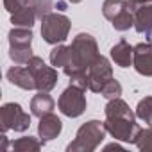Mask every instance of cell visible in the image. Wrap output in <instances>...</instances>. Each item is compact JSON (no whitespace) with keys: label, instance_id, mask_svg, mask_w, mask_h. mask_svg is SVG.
Listing matches in <instances>:
<instances>
[{"label":"cell","instance_id":"obj_3","mask_svg":"<svg viewBox=\"0 0 152 152\" xmlns=\"http://www.w3.org/2000/svg\"><path fill=\"white\" fill-rule=\"evenodd\" d=\"M106 125L104 122L99 120H90L86 124H83L75 134V140L72 143H68L66 150L68 152H93L106 138Z\"/></svg>","mask_w":152,"mask_h":152},{"label":"cell","instance_id":"obj_10","mask_svg":"<svg viewBox=\"0 0 152 152\" xmlns=\"http://www.w3.org/2000/svg\"><path fill=\"white\" fill-rule=\"evenodd\" d=\"M132 66L143 77H152V43H138L132 52Z\"/></svg>","mask_w":152,"mask_h":152},{"label":"cell","instance_id":"obj_8","mask_svg":"<svg viewBox=\"0 0 152 152\" xmlns=\"http://www.w3.org/2000/svg\"><path fill=\"white\" fill-rule=\"evenodd\" d=\"M27 68L32 72L34 81H36V90L38 91H50L57 84V70L52 66H47L45 61L38 56H32L27 63Z\"/></svg>","mask_w":152,"mask_h":152},{"label":"cell","instance_id":"obj_17","mask_svg":"<svg viewBox=\"0 0 152 152\" xmlns=\"http://www.w3.org/2000/svg\"><path fill=\"white\" fill-rule=\"evenodd\" d=\"M7 38H9V47H31L34 36H32V29L13 27Z\"/></svg>","mask_w":152,"mask_h":152},{"label":"cell","instance_id":"obj_27","mask_svg":"<svg viewBox=\"0 0 152 152\" xmlns=\"http://www.w3.org/2000/svg\"><path fill=\"white\" fill-rule=\"evenodd\" d=\"M134 6H141V4H152V0H129Z\"/></svg>","mask_w":152,"mask_h":152},{"label":"cell","instance_id":"obj_7","mask_svg":"<svg viewBox=\"0 0 152 152\" xmlns=\"http://www.w3.org/2000/svg\"><path fill=\"white\" fill-rule=\"evenodd\" d=\"M84 91L83 88L75 86V84H70L59 97L57 100V107L59 111L68 116V118H77L81 116L84 111H86V97H84Z\"/></svg>","mask_w":152,"mask_h":152},{"label":"cell","instance_id":"obj_22","mask_svg":"<svg viewBox=\"0 0 152 152\" xmlns=\"http://www.w3.org/2000/svg\"><path fill=\"white\" fill-rule=\"evenodd\" d=\"M134 145L143 152H152V125H148L145 129H140Z\"/></svg>","mask_w":152,"mask_h":152},{"label":"cell","instance_id":"obj_15","mask_svg":"<svg viewBox=\"0 0 152 152\" xmlns=\"http://www.w3.org/2000/svg\"><path fill=\"white\" fill-rule=\"evenodd\" d=\"M134 29L140 34L152 31V4H141L134 11Z\"/></svg>","mask_w":152,"mask_h":152},{"label":"cell","instance_id":"obj_2","mask_svg":"<svg viewBox=\"0 0 152 152\" xmlns=\"http://www.w3.org/2000/svg\"><path fill=\"white\" fill-rule=\"evenodd\" d=\"M99 56L100 54H99L97 39L88 32H79L70 45V61H68L66 68H63L64 75L72 77L75 73L88 72V68L93 64V61Z\"/></svg>","mask_w":152,"mask_h":152},{"label":"cell","instance_id":"obj_9","mask_svg":"<svg viewBox=\"0 0 152 152\" xmlns=\"http://www.w3.org/2000/svg\"><path fill=\"white\" fill-rule=\"evenodd\" d=\"M113 79V66L107 57L99 56L93 64L88 68V90L93 93H100L102 88Z\"/></svg>","mask_w":152,"mask_h":152},{"label":"cell","instance_id":"obj_18","mask_svg":"<svg viewBox=\"0 0 152 152\" xmlns=\"http://www.w3.org/2000/svg\"><path fill=\"white\" fill-rule=\"evenodd\" d=\"M68 61H70V45L66 47V45L59 43V45H56L50 50V63H52V66H56V68H66Z\"/></svg>","mask_w":152,"mask_h":152},{"label":"cell","instance_id":"obj_30","mask_svg":"<svg viewBox=\"0 0 152 152\" xmlns=\"http://www.w3.org/2000/svg\"><path fill=\"white\" fill-rule=\"evenodd\" d=\"M22 2H23V4H29V2H31V0H22Z\"/></svg>","mask_w":152,"mask_h":152},{"label":"cell","instance_id":"obj_1","mask_svg":"<svg viewBox=\"0 0 152 152\" xmlns=\"http://www.w3.org/2000/svg\"><path fill=\"white\" fill-rule=\"evenodd\" d=\"M104 113H106L104 125L115 140L125 143H136V136L141 127L136 124L138 118L136 111H132L125 100H122L120 97L111 99L106 104Z\"/></svg>","mask_w":152,"mask_h":152},{"label":"cell","instance_id":"obj_20","mask_svg":"<svg viewBox=\"0 0 152 152\" xmlns=\"http://www.w3.org/2000/svg\"><path fill=\"white\" fill-rule=\"evenodd\" d=\"M136 116L147 124V125H152V97H145L138 102L136 106Z\"/></svg>","mask_w":152,"mask_h":152},{"label":"cell","instance_id":"obj_12","mask_svg":"<svg viewBox=\"0 0 152 152\" xmlns=\"http://www.w3.org/2000/svg\"><path fill=\"white\" fill-rule=\"evenodd\" d=\"M63 131V122L59 116H56L54 113H47L39 118V124H38V134H39V140L43 143L47 141H52L54 138H57Z\"/></svg>","mask_w":152,"mask_h":152},{"label":"cell","instance_id":"obj_25","mask_svg":"<svg viewBox=\"0 0 152 152\" xmlns=\"http://www.w3.org/2000/svg\"><path fill=\"white\" fill-rule=\"evenodd\" d=\"M23 6H25V4L22 2V0H4V7H6V11L11 13V15L16 13V11H18L20 7H23Z\"/></svg>","mask_w":152,"mask_h":152},{"label":"cell","instance_id":"obj_11","mask_svg":"<svg viewBox=\"0 0 152 152\" xmlns=\"http://www.w3.org/2000/svg\"><path fill=\"white\" fill-rule=\"evenodd\" d=\"M6 77L11 84L22 88V90H36V81H34V75L32 72L27 68V64H16V66H11L6 73Z\"/></svg>","mask_w":152,"mask_h":152},{"label":"cell","instance_id":"obj_16","mask_svg":"<svg viewBox=\"0 0 152 152\" xmlns=\"http://www.w3.org/2000/svg\"><path fill=\"white\" fill-rule=\"evenodd\" d=\"M36 11L32 9L31 4H25L23 7H20L16 13L11 15V23L15 27H23V29H32L34 22H36Z\"/></svg>","mask_w":152,"mask_h":152},{"label":"cell","instance_id":"obj_13","mask_svg":"<svg viewBox=\"0 0 152 152\" xmlns=\"http://www.w3.org/2000/svg\"><path fill=\"white\" fill-rule=\"evenodd\" d=\"M132 52H134V47H131L125 39H120L116 45L111 47L109 54H111V59L120 66V68H129L132 66Z\"/></svg>","mask_w":152,"mask_h":152},{"label":"cell","instance_id":"obj_28","mask_svg":"<svg viewBox=\"0 0 152 152\" xmlns=\"http://www.w3.org/2000/svg\"><path fill=\"white\" fill-rule=\"evenodd\" d=\"M147 41H148V43H152V31H148V32H147Z\"/></svg>","mask_w":152,"mask_h":152},{"label":"cell","instance_id":"obj_26","mask_svg":"<svg viewBox=\"0 0 152 152\" xmlns=\"http://www.w3.org/2000/svg\"><path fill=\"white\" fill-rule=\"evenodd\" d=\"M122 150V145H118V143H109V145H106L104 147V150Z\"/></svg>","mask_w":152,"mask_h":152},{"label":"cell","instance_id":"obj_19","mask_svg":"<svg viewBox=\"0 0 152 152\" xmlns=\"http://www.w3.org/2000/svg\"><path fill=\"white\" fill-rule=\"evenodd\" d=\"M45 143L41 140H36L32 136H23V138H18L11 143V148L16 150V152H36L43 147Z\"/></svg>","mask_w":152,"mask_h":152},{"label":"cell","instance_id":"obj_14","mask_svg":"<svg viewBox=\"0 0 152 152\" xmlns=\"http://www.w3.org/2000/svg\"><path fill=\"white\" fill-rule=\"evenodd\" d=\"M54 107H56V102L48 95V91H38V95H34L31 100V113L32 116H38V118H41L47 113H52Z\"/></svg>","mask_w":152,"mask_h":152},{"label":"cell","instance_id":"obj_24","mask_svg":"<svg viewBox=\"0 0 152 152\" xmlns=\"http://www.w3.org/2000/svg\"><path fill=\"white\" fill-rule=\"evenodd\" d=\"M29 4H31L32 9L36 11V16H38L39 20H41L43 16H47L48 13H52V7H54L52 0H31Z\"/></svg>","mask_w":152,"mask_h":152},{"label":"cell","instance_id":"obj_29","mask_svg":"<svg viewBox=\"0 0 152 152\" xmlns=\"http://www.w3.org/2000/svg\"><path fill=\"white\" fill-rule=\"evenodd\" d=\"M68 2H70V4H81L83 0H68Z\"/></svg>","mask_w":152,"mask_h":152},{"label":"cell","instance_id":"obj_5","mask_svg":"<svg viewBox=\"0 0 152 152\" xmlns=\"http://www.w3.org/2000/svg\"><path fill=\"white\" fill-rule=\"evenodd\" d=\"M70 18L61 15V13H48L47 16L41 18V36L47 43L50 45H59L64 43L68 34H70Z\"/></svg>","mask_w":152,"mask_h":152},{"label":"cell","instance_id":"obj_4","mask_svg":"<svg viewBox=\"0 0 152 152\" xmlns=\"http://www.w3.org/2000/svg\"><path fill=\"white\" fill-rule=\"evenodd\" d=\"M138 6H134L129 0H104L102 4V15L106 20L111 22L115 31H129L134 27V11Z\"/></svg>","mask_w":152,"mask_h":152},{"label":"cell","instance_id":"obj_6","mask_svg":"<svg viewBox=\"0 0 152 152\" xmlns=\"http://www.w3.org/2000/svg\"><path fill=\"white\" fill-rule=\"evenodd\" d=\"M31 127V115H27L20 104L7 102L0 107V129L2 132L15 131V132H25Z\"/></svg>","mask_w":152,"mask_h":152},{"label":"cell","instance_id":"obj_23","mask_svg":"<svg viewBox=\"0 0 152 152\" xmlns=\"http://www.w3.org/2000/svg\"><path fill=\"white\" fill-rule=\"evenodd\" d=\"M100 95L102 97H106L107 100H111V99H116V97H120L122 95V84L113 77L104 88H102V91H100Z\"/></svg>","mask_w":152,"mask_h":152},{"label":"cell","instance_id":"obj_21","mask_svg":"<svg viewBox=\"0 0 152 152\" xmlns=\"http://www.w3.org/2000/svg\"><path fill=\"white\" fill-rule=\"evenodd\" d=\"M32 56V47H9V57L15 64H27Z\"/></svg>","mask_w":152,"mask_h":152}]
</instances>
